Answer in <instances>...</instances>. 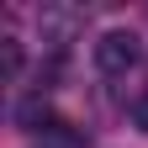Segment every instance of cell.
Masks as SVG:
<instances>
[{"label":"cell","mask_w":148,"mask_h":148,"mask_svg":"<svg viewBox=\"0 0 148 148\" xmlns=\"http://www.w3.org/2000/svg\"><path fill=\"white\" fill-rule=\"evenodd\" d=\"M138 58H143V42L132 32H101L95 37V69L101 74H127Z\"/></svg>","instance_id":"1"},{"label":"cell","mask_w":148,"mask_h":148,"mask_svg":"<svg viewBox=\"0 0 148 148\" xmlns=\"http://www.w3.org/2000/svg\"><path fill=\"white\" fill-rule=\"evenodd\" d=\"M37 21H42V42H53V48H64L74 32L85 27V11H69V5H48L42 16H37Z\"/></svg>","instance_id":"2"},{"label":"cell","mask_w":148,"mask_h":148,"mask_svg":"<svg viewBox=\"0 0 148 148\" xmlns=\"http://www.w3.org/2000/svg\"><path fill=\"white\" fill-rule=\"evenodd\" d=\"M16 127H27V132H53V127H64L58 116H53V106L42 101V90H37V95H27V101H16Z\"/></svg>","instance_id":"3"},{"label":"cell","mask_w":148,"mask_h":148,"mask_svg":"<svg viewBox=\"0 0 148 148\" xmlns=\"http://www.w3.org/2000/svg\"><path fill=\"white\" fill-rule=\"evenodd\" d=\"M0 53H5V79H16V74H21V42H16V37H5V42H0Z\"/></svg>","instance_id":"4"},{"label":"cell","mask_w":148,"mask_h":148,"mask_svg":"<svg viewBox=\"0 0 148 148\" xmlns=\"http://www.w3.org/2000/svg\"><path fill=\"white\" fill-rule=\"evenodd\" d=\"M64 127H69V122H64ZM64 127H53V132L42 138V148H74V143H79L74 132H64Z\"/></svg>","instance_id":"5"},{"label":"cell","mask_w":148,"mask_h":148,"mask_svg":"<svg viewBox=\"0 0 148 148\" xmlns=\"http://www.w3.org/2000/svg\"><path fill=\"white\" fill-rule=\"evenodd\" d=\"M132 122H138V127H143V132H148V90H143V95L132 101Z\"/></svg>","instance_id":"6"}]
</instances>
